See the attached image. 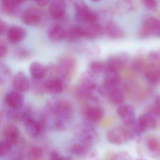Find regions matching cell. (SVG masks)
Instances as JSON below:
<instances>
[{"instance_id":"obj_1","label":"cell","mask_w":160,"mask_h":160,"mask_svg":"<svg viewBox=\"0 0 160 160\" xmlns=\"http://www.w3.org/2000/svg\"><path fill=\"white\" fill-rule=\"evenodd\" d=\"M137 136L133 127L131 125L110 129L107 133L106 138L108 141L111 144L121 145L130 140L137 139Z\"/></svg>"},{"instance_id":"obj_2","label":"cell","mask_w":160,"mask_h":160,"mask_svg":"<svg viewBox=\"0 0 160 160\" xmlns=\"http://www.w3.org/2000/svg\"><path fill=\"white\" fill-rule=\"evenodd\" d=\"M59 75L64 81H70L75 73L77 62L73 57L66 55L61 57L58 65Z\"/></svg>"},{"instance_id":"obj_3","label":"cell","mask_w":160,"mask_h":160,"mask_svg":"<svg viewBox=\"0 0 160 160\" xmlns=\"http://www.w3.org/2000/svg\"><path fill=\"white\" fill-rule=\"evenodd\" d=\"M76 10V18L80 23L90 24L95 23L98 16L92 11L88 5L83 1L76 2L74 3Z\"/></svg>"},{"instance_id":"obj_4","label":"cell","mask_w":160,"mask_h":160,"mask_svg":"<svg viewBox=\"0 0 160 160\" xmlns=\"http://www.w3.org/2000/svg\"><path fill=\"white\" fill-rule=\"evenodd\" d=\"M97 87L94 76L89 73L83 76L78 84L77 93L78 96L83 99H90L92 97V92Z\"/></svg>"},{"instance_id":"obj_5","label":"cell","mask_w":160,"mask_h":160,"mask_svg":"<svg viewBox=\"0 0 160 160\" xmlns=\"http://www.w3.org/2000/svg\"><path fill=\"white\" fill-rule=\"evenodd\" d=\"M44 13L37 7H31L26 9L22 13L21 19L26 25L35 26L43 18Z\"/></svg>"},{"instance_id":"obj_6","label":"cell","mask_w":160,"mask_h":160,"mask_svg":"<svg viewBox=\"0 0 160 160\" xmlns=\"http://www.w3.org/2000/svg\"><path fill=\"white\" fill-rule=\"evenodd\" d=\"M128 54L119 53L111 57L106 63L105 73L107 72H118V71L125 65L128 60Z\"/></svg>"},{"instance_id":"obj_7","label":"cell","mask_w":160,"mask_h":160,"mask_svg":"<svg viewBox=\"0 0 160 160\" xmlns=\"http://www.w3.org/2000/svg\"><path fill=\"white\" fill-rule=\"evenodd\" d=\"M105 74V78L99 89V92L103 96H108L110 91L117 88L121 81L118 72H108Z\"/></svg>"},{"instance_id":"obj_8","label":"cell","mask_w":160,"mask_h":160,"mask_svg":"<svg viewBox=\"0 0 160 160\" xmlns=\"http://www.w3.org/2000/svg\"><path fill=\"white\" fill-rule=\"evenodd\" d=\"M117 114L125 126H131L136 120L134 109L130 105H122L119 107L117 109Z\"/></svg>"},{"instance_id":"obj_9","label":"cell","mask_w":160,"mask_h":160,"mask_svg":"<svg viewBox=\"0 0 160 160\" xmlns=\"http://www.w3.org/2000/svg\"><path fill=\"white\" fill-rule=\"evenodd\" d=\"M44 91L54 94H59L64 89L63 81L61 78L57 77L49 78L43 84Z\"/></svg>"},{"instance_id":"obj_10","label":"cell","mask_w":160,"mask_h":160,"mask_svg":"<svg viewBox=\"0 0 160 160\" xmlns=\"http://www.w3.org/2000/svg\"><path fill=\"white\" fill-rule=\"evenodd\" d=\"M5 101L8 106L12 109L18 110L21 108L24 102V97L17 91L9 92L5 95Z\"/></svg>"},{"instance_id":"obj_11","label":"cell","mask_w":160,"mask_h":160,"mask_svg":"<svg viewBox=\"0 0 160 160\" xmlns=\"http://www.w3.org/2000/svg\"><path fill=\"white\" fill-rule=\"evenodd\" d=\"M137 122L142 133L148 129H154L157 126V122L155 117L148 113L140 115L137 120Z\"/></svg>"},{"instance_id":"obj_12","label":"cell","mask_w":160,"mask_h":160,"mask_svg":"<svg viewBox=\"0 0 160 160\" xmlns=\"http://www.w3.org/2000/svg\"><path fill=\"white\" fill-rule=\"evenodd\" d=\"M66 10V2L62 0L53 1L49 6V14L54 19L62 18L65 14Z\"/></svg>"},{"instance_id":"obj_13","label":"cell","mask_w":160,"mask_h":160,"mask_svg":"<svg viewBox=\"0 0 160 160\" xmlns=\"http://www.w3.org/2000/svg\"><path fill=\"white\" fill-rule=\"evenodd\" d=\"M27 32L23 28L18 26L11 27L7 31V39L10 42L17 44L26 38Z\"/></svg>"},{"instance_id":"obj_14","label":"cell","mask_w":160,"mask_h":160,"mask_svg":"<svg viewBox=\"0 0 160 160\" xmlns=\"http://www.w3.org/2000/svg\"><path fill=\"white\" fill-rule=\"evenodd\" d=\"M12 85L17 91L25 92L29 89V80L24 73L19 72L13 78Z\"/></svg>"},{"instance_id":"obj_15","label":"cell","mask_w":160,"mask_h":160,"mask_svg":"<svg viewBox=\"0 0 160 160\" xmlns=\"http://www.w3.org/2000/svg\"><path fill=\"white\" fill-rule=\"evenodd\" d=\"M84 27L85 37L88 39H93L101 37L104 32V29L99 23H93L88 24Z\"/></svg>"},{"instance_id":"obj_16","label":"cell","mask_w":160,"mask_h":160,"mask_svg":"<svg viewBox=\"0 0 160 160\" xmlns=\"http://www.w3.org/2000/svg\"><path fill=\"white\" fill-rule=\"evenodd\" d=\"M105 31L108 36L112 39H121L125 36V32L123 29L112 21H108L106 24Z\"/></svg>"},{"instance_id":"obj_17","label":"cell","mask_w":160,"mask_h":160,"mask_svg":"<svg viewBox=\"0 0 160 160\" xmlns=\"http://www.w3.org/2000/svg\"><path fill=\"white\" fill-rule=\"evenodd\" d=\"M84 114L88 120L92 122H97L102 118L104 113L103 109L100 107L92 106L85 109Z\"/></svg>"},{"instance_id":"obj_18","label":"cell","mask_w":160,"mask_h":160,"mask_svg":"<svg viewBox=\"0 0 160 160\" xmlns=\"http://www.w3.org/2000/svg\"><path fill=\"white\" fill-rule=\"evenodd\" d=\"M147 80L151 84H157L160 80V67L148 63L144 71Z\"/></svg>"},{"instance_id":"obj_19","label":"cell","mask_w":160,"mask_h":160,"mask_svg":"<svg viewBox=\"0 0 160 160\" xmlns=\"http://www.w3.org/2000/svg\"><path fill=\"white\" fill-rule=\"evenodd\" d=\"M55 113L59 117L68 118L72 111V104L68 101L62 100L58 101L54 108Z\"/></svg>"},{"instance_id":"obj_20","label":"cell","mask_w":160,"mask_h":160,"mask_svg":"<svg viewBox=\"0 0 160 160\" xmlns=\"http://www.w3.org/2000/svg\"><path fill=\"white\" fill-rule=\"evenodd\" d=\"M25 128L29 135L32 137H36L41 131V124L35 119L29 117L24 121Z\"/></svg>"},{"instance_id":"obj_21","label":"cell","mask_w":160,"mask_h":160,"mask_svg":"<svg viewBox=\"0 0 160 160\" xmlns=\"http://www.w3.org/2000/svg\"><path fill=\"white\" fill-rule=\"evenodd\" d=\"M48 36L50 40L53 42H61L66 39V30L60 25H54L48 30Z\"/></svg>"},{"instance_id":"obj_22","label":"cell","mask_w":160,"mask_h":160,"mask_svg":"<svg viewBox=\"0 0 160 160\" xmlns=\"http://www.w3.org/2000/svg\"><path fill=\"white\" fill-rule=\"evenodd\" d=\"M4 140L8 141L12 145H15L18 141L19 132L17 127L14 125L6 126L2 132Z\"/></svg>"},{"instance_id":"obj_23","label":"cell","mask_w":160,"mask_h":160,"mask_svg":"<svg viewBox=\"0 0 160 160\" xmlns=\"http://www.w3.org/2000/svg\"><path fill=\"white\" fill-rule=\"evenodd\" d=\"M29 71L33 79L41 80L47 74L46 68L40 62H33L30 65Z\"/></svg>"},{"instance_id":"obj_24","label":"cell","mask_w":160,"mask_h":160,"mask_svg":"<svg viewBox=\"0 0 160 160\" xmlns=\"http://www.w3.org/2000/svg\"><path fill=\"white\" fill-rule=\"evenodd\" d=\"M23 2L22 1L4 0L2 1V7L3 11L9 15L16 14L20 5Z\"/></svg>"},{"instance_id":"obj_25","label":"cell","mask_w":160,"mask_h":160,"mask_svg":"<svg viewBox=\"0 0 160 160\" xmlns=\"http://www.w3.org/2000/svg\"><path fill=\"white\" fill-rule=\"evenodd\" d=\"M109 101L116 105H120L125 101V94L121 89L117 88L110 91L108 95Z\"/></svg>"},{"instance_id":"obj_26","label":"cell","mask_w":160,"mask_h":160,"mask_svg":"<svg viewBox=\"0 0 160 160\" xmlns=\"http://www.w3.org/2000/svg\"><path fill=\"white\" fill-rule=\"evenodd\" d=\"M146 147L149 154L153 158L160 156V141L157 138H149L146 142Z\"/></svg>"},{"instance_id":"obj_27","label":"cell","mask_w":160,"mask_h":160,"mask_svg":"<svg viewBox=\"0 0 160 160\" xmlns=\"http://www.w3.org/2000/svg\"><path fill=\"white\" fill-rule=\"evenodd\" d=\"M85 37L84 27L80 26H74L66 31V38L70 41H75Z\"/></svg>"},{"instance_id":"obj_28","label":"cell","mask_w":160,"mask_h":160,"mask_svg":"<svg viewBox=\"0 0 160 160\" xmlns=\"http://www.w3.org/2000/svg\"><path fill=\"white\" fill-rule=\"evenodd\" d=\"M106 63L101 61H93L88 65V73L92 75H97L105 72Z\"/></svg>"},{"instance_id":"obj_29","label":"cell","mask_w":160,"mask_h":160,"mask_svg":"<svg viewBox=\"0 0 160 160\" xmlns=\"http://www.w3.org/2000/svg\"><path fill=\"white\" fill-rule=\"evenodd\" d=\"M148 65V62L142 57H138L135 59L132 63V67L138 72H144Z\"/></svg>"},{"instance_id":"obj_30","label":"cell","mask_w":160,"mask_h":160,"mask_svg":"<svg viewBox=\"0 0 160 160\" xmlns=\"http://www.w3.org/2000/svg\"><path fill=\"white\" fill-rule=\"evenodd\" d=\"M117 7L119 12L125 13L132 11L134 8V5L132 2L129 1H122L118 2Z\"/></svg>"},{"instance_id":"obj_31","label":"cell","mask_w":160,"mask_h":160,"mask_svg":"<svg viewBox=\"0 0 160 160\" xmlns=\"http://www.w3.org/2000/svg\"><path fill=\"white\" fill-rule=\"evenodd\" d=\"M42 149L40 147H33L29 151L27 155L28 160H39L42 155Z\"/></svg>"},{"instance_id":"obj_32","label":"cell","mask_w":160,"mask_h":160,"mask_svg":"<svg viewBox=\"0 0 160 160\" xmlns=\"http://www.w3.org/2000/svg\"><path fill=\"white\" fill-rule=\"evenodd\" d=\"M148 63L160 67V52L151 51L148 55Z\"/></svg>"},{"instance_id":"obj_33","label":"cell","mask_w":160,"mask_h":160,"mask_svg":"<svg viewBox=\"0 0 160 160\" xmlns=\"http://www.w3.org/2000/svg\"><path fill=\"white\" fill-rule=\"evenodd\" d=\"M13 145L5 140H2L0 143V156L3 158L7 155L12 150Z\"/></svg>"},{"instance_id":"obj_34","label":"cell","mask_w":160,"mask_h":160,"mask_svg":"<svg viewBox=\"0 0 160 160\" xmlns=\"http://www.w3.org/2000/svg\"><path fill=\"white\" fill-rule=\"evenodd\" d=\"M71 152L78 156H82L87 152V148L84 145L76 144L71 148Z\"/></svg>"},{"instance_id":"obj_35","label":"cell","mask_w":160,"mask_h":160,"mask_svg":"<svg viewBox=\"0 0 160 160\" xmlns=\"http://www.w3.org/2000/svg\"><path fill=\"white\" fill-rule=\"evenodd\" d=\"M132 157L128 152L121 151L113 155L111 160H131Z\"/></svg>"},{"instance_id":"obj_36","label":"cell","mask_w":160,"mask_h":160,"mask_svg":"<svg viewBox=\"0 0 160 160\" xmlns=\"http://www.w3.org/2000/svg\"><path fill=\"white\" fill-rule=\"evenodd\" d=\"M11 72L7 65L2 63L1 65V81L5 80L10 77Z\"/></svg>"},{"instance_id":"obj_37","label":"cell","mask_w":160,"mask_h":160,"mask_svg":"<svg viewBox=\"0 0 160 160\" xmlns=\"http://www.w3.org/2000/svg\"><path fill=\"white\" fill-rule=\"evenodd\" d=\"M152 35L160 37V19L154 18L152 24Z\"/></svg>"},{"instance_id":"obj_38","label":"cell","mask_w":160,"mask_h":160,"mask_svg":"<svg viewBox=\"0 0 160 160\" xmlns=\"http://www.w3.org/2000/svg\"><path fill=\"white\" fill-rule=\"evenodd\" d=\"M16 56L19 58H28L29 56L30 53L28 50L25 48H18L16 51H15Z\"/></svg>"},{"instance_id":"obj_39","label":"cell","mask_w":160,"mask_h":160,"mask_svg":"<svg viewBox=\"0 0 160 160\" xmlns=\"http://www.w3.org/2000/svg\"><path fill=\"white\" fill-rule=\"evenodd\" d=\"M8 52V48L7 44L3 41L0 42V56L1 58H3L7 56Z\"/></svg>"},{"instance_id":"obj_40","label":"cell","mask_w":160,"mask_h":160,"mask_svg":"<svg viewBox=\"0 0 160 160\" xmlns=\"http://www.w3.org/2000/svg\"><path fill=\"white\" fill-rule=\"evenodd\" d=\"M143 3L145 7L150 10L155 9L158 5V2L154 0H145L143 1Z\"/></svg>"},{"instance_id":"obj_41","label":"cell","mask_w":160,"mask_h":160,"mask_svg":"<svg viewBox=\"0 0 160 160\" xmlns=\"http://www.w3.org/2000/svg\"><path fill=\"white\" fill-rule=\"evenodd\" d=\"M49 159L50 160H62V157L57 152L53 151L50 153Z\"/></svg>"},{"instance_id":"obj_42","label":"cell","mask_w":160,"mask_h":160,"mask_svg":"<svg viewBox=\"0 0 160 160\" xmlns=\"http://www.w3.org/2000/svg\"><path fill=\"white\" fill-rule=\"evenodd\" d=\"M6 28H7V25L6 23L2 20H1L0 21V33H1V35H2L3 33H5Z\"/></svg>"},{"instance_id":"obj_43","label":"cell","mask_w":160,"mask_h":160,"mask_svg":"<svg viewBox=\"0 0 160 160\" xmlns=\"http://www.w3.org/2000/svg\"><path fill=\"white\" fill-rule=\"evenodd\" d=\"M153 105L160 114V95H158L155 97Z\"/></svg>"},{"instance_id":"obj_44","label":"cell","mask_w":160,"mask_h":160,"mask_svg":"<svg viewBox=\"0 0 160 160\" xmlns=\"http://www.w3.org/2000/svg\"><path fill=\"white\" fill-rule=\"evenodd\" d=\"M36 2L39 6L43 7V6H46L49 3V2L46 0H41V1H37Z\"/></svg>"},{"instance_id":"obj_45","label":"cell","mask_w":160,"mask_h":160,"mask_svg":"<svg viewBox=\"0 0 160 160\" xmlns=\"http://www.w3.org/2000/svg\"><path fill=\"white\" fill-rule=\"evenodd\" d=\"M62 160H71L70 159H68V158H66V157H62Z\"/></svg>"},{"instance_id":"obj_46","label":"cell","mask_w":160,"mask_h":160,"mask_svg":"<svg viewBox=\"0 0 160 160\" xmlns=\"http://www.w3.org/2000/svg\"><path fill=\"white\" fill-rule=\"evenodd\" d=\"M136 160H143V159H136Z\"/></svg>"}]
</instances>
